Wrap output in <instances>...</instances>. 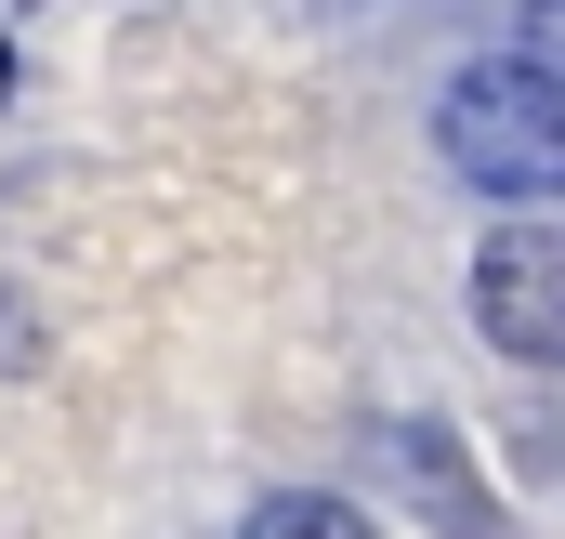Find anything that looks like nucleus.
<instances>
[{
	"instance_id": "1",
	"label": "nucleus",
	"mask_w": 565,
	"mask_h": 539,
	"mask_svg": "<svg viewBox=\"0 0 565 539\" xmlns=\"http://www.w3.org/2000/svg\"><path fill=\"white\" fill-rule=\"evenodd\" d=\"M434 145H447V171H460L473 198L553 211L565 198V93H553V66H526V53L460 66V80L434 93Z\"/></svg>"
},
{
	"instance_id": "2",
	"label": "nucleus",
	"mask_w": 565,
	"mask_h": 539,
	"mask_svg": "<svg viewBox=\"0 0 565 539\" xmlns=\"http://www.w3.org/2000/svg\"><path fill=\"white\" fill-rule=\"evenodd\" d=\"M473 329H487L513 369H553L565 356V224L513 211V224L473 251Z\"/></svg>"
},
{
	"instance_id": "3",
	"label": "nucleus",
	"mask_w": 565,
	"mask_h": 539,
	"mask_svg": "<svg viewBox=\"0 0 565 539\" xmlns=\"http://www.w3.org/2000/svg\"><path fill=\"white\" fill-rule=\"evenodd\" d=\"M250 539H369V527H355L342 500H264V514H250Z\"/></svg>"
},
{
	"instance_id": "4",
	"label": "nucleus",
	"mask_w": 565,
	"mask_h": 539,
	"mask_svg": "<svg viewBox=\"0 0 565 539\" xmlns=\"http://www.w3.org/2000/svg\"><path fill=\"white\" fill-rule=\"evenodd\" d=\"M26 369H40V303L0 276V382H26Z\"/></svg>"
},
{
	"instance_id": "5",
	"label": "nucleus",
	"mask_w": 565,
	"mask_h": 539,
	"mask_svg": "<svg viewBox=\"0 0 565 539\" xmlns=\"http://www.w3.org/2000/svg\"><path fill=\"white\" fill-rule=\"evenodd\" d=\"M526 66H565V0H526Z\"/></svg>"
},
{
	"instance_id": "6",
	"label": "nucleus",
	"mask_w": 565,
	"mask_h": 539,
	"mask_svg": "<svg viewBox=\"0 0 565 539\" xmlns=\"http://www.w3.org/2000/svg\"><path fill=\"white\" fill-rule=\"evenodd\" d=\"M0 106H13V40H0Z\"/></svg>"
}]
</instances>
